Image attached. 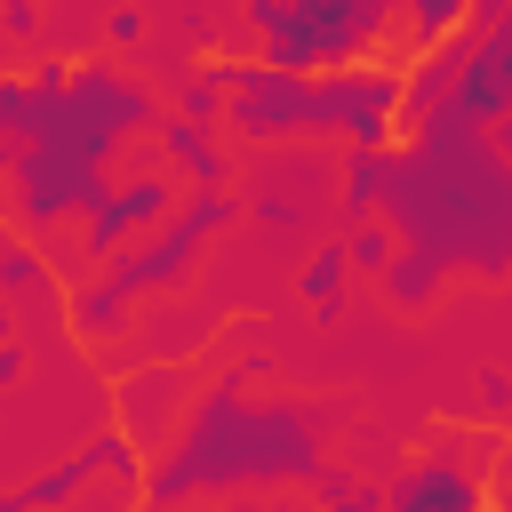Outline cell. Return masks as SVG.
<instances>
[{
  "label": "cell",
  "mask_w": 512,
  "mask_h": 512,
  "mask_svg": "<svg viewBox=\"0 0 512 512\" xmlns=\"http://www.w3.org/2000/svg\"><path fill=\"white\" fill-rule=\"evenodd\" d=\"M376 216L400 232V248L432 256L440 272L504 280L512 168L496 152V128H472L456 112L408 120V152H384V200H376Z\"/></svg>",
  "instance_id": "obj_1"
},
{
  "label": "cell",
  "mask_w": 512,
  "mask_h": 512,
  "mask_svg": "<svg viewBox=\"0 0 512 512\" xmlns=\"http://www.w3.org/2000/svg\"><path fill=\"white\" fill-rule=\"evenodd\" d=\"M328 464V416L304 400H248L240 376H216L200 400L160 440V464L144 472L136 496L184 504V496H240V488H280L312 480Z\"/></svg>",
  "instance_id": "obj_2"
},
{
  "label": "cell",
  "mask_w": 512,
  "mask_h": 512,
  "mask_svg": "<svg viewBox=\"0 0 512 512\" xmlns=\"http://www.w3.org/2000/svg\"><path fill=\"white\" fill-rule=\"evenodd\" d=\"M240 216V200H232V184H192V200H176L152 232H136L128 240V256L112 248L96 272L112 280V288H128V296H160V288H184L192 280V264H200V248L224 232Z\"/></svg>",
  "instance_id": "obj_3"
},
{
  "label": "cell",
  "mask_w": 512,
  "mask_h": 512,
  "mask_svg": "<svg viewBox=\"0 0 512 512\" xmlns=\"http://www.w3.org/2000/svg\"><path fill=\"white\" fill-rule=\"evenodd\" d=\"M216 128H232L240 144H288L312 136V72H280V64H224V112Z\"/></svg>",
  "instance_id": "obj_4"
},
{
  "label": "cell",
  "mask_w": 512,
  "mask_h": 512,
  "mask_svg": "<svg viewBox=\"0 0 512 512\" xmlns=\"http://www.w3.org/2000/svg\"><path fill=\"white\" fill-rule=\"evenodd\" d=\"M184 192H176V176H128V184H104L72 224H80V256H64V272L80 280V272H96L112 248H128L136 232H152L168 208H176Z\"/></svg>",
  "instance_id": "obj_5"
},
{
  "label": "cell",
  "mask_w": 512,
  "mask_h": 512,
  "mask_svg": "<svg viewBox=\"0 0 512 512\" xmlns=\"http://www.w3.org/2000/svg\"><path fill=\"white\" fill-rule=\"evenodd\" d=\"M440 112H456V120H472V128H496V120L512 112V32H504V16L456 32V64H448Z\"/></svg>",
  "instance_id": "obj_6"
},
{
  "label": "cell",
  "mask_w": 512,
  "mask_h": 512,
  "mask_svg": "<svg viewBox=\"0 0 512 512\" xmlns=\"http://www.w3.org/2000/svg\"><path fill=\"white\" fill-rule=\"evenodd\" d=\"M488 448H496V424H488L480 440H440V448H424V456L384 488V504H392V512H480L488 488H480V472H464V456H488Z\"/></svg>",
  "instance_id": "obj_7"
},
{
  "label": "cell",
  "mask_w": 512,
  "mask_h": 512,
  "mask_svg": "<svg viewBox=\"0 0 512 512\" xmlns=\"http://www.w3.org/2000/svg\"><path fill=\"white\" fill-rule=\"evenodd\" d=\"M328 96H336L344 144H392L400 136V64H376V56L328 64Z\"/></svg>",
  "instance_id": "obj_8"
},
{
  "label": "cell",
  "mask_w": 512,
  "mask_h": 512,
  "mask_svg": "<svg viewBox=\"0 0 512 512\" xmlns=\"http://www.w3.org/2000/svg\"><path fill=\"white\" fill-rule=\"evenodd\" d=\"M96 472H120L128 488H144V472H136V440H128L120 424H112V432H96V440H88L80 456H64V464L32 472L24 488H8V496H0V512H24V504H72V496H80V488H88Z\"/></svg>",
  "instance_id": "obj_9"
},
{
  "label": "cell",
  "mask_w": 512,
  "mask_h": 512,
  "mask_svg": "<svg viewBox=\"0 0 512 512\" xmlns=\"http://www.w3.org/2000/svg\"><path fill=\"white\" fill-rule=\"evenodd\" d=\"M184 400H192V376H184V368H144V376L120 384V432H128L136 448H160L168 424L184 416Z\"/></svg>",
  "instance_id": "obj_10"
},
{
  "label": "cell",
  "mask_w": 512,
  "mask_h": 512,
  "mask_svg": "<svg viewBox=\"0 0 512 512\" xmlns=\"http://www.w3.org/2000/svg\"><path fill=\"white\" fill-rule=\"evenodd\" d=\"M152 136L168 152V168L184 184H232V152L216 144V120H184V112H152Z\"/></svg>",
  "instance_id": "obj_11"
},
{
  "label": "cell",
  "mask_w": 512,
  "mask_h": 512,
  "mask_svg": "<svg viewBox=\"0 0 512 512\" xmlns=\"http://www.w3.org/2000/svg\"><path fill=\"white\" fill-rule=\"evenodd\" d=\"M64 320H72V336H88V344H112V336L136 320V296H128V288H112V280L96 272V280H72V296H64Z\"/></svg>",
  "instance_id": "obj_12"
},
{
  "label": "cell",
  "mask_w": 512,
  "mask_h": 512,
  "mask_svg": "<svg viewBox=\"0 0 512 512\" xmlns=\"http://www.w3.org/2000/svg\"><path fill=\"white\" fill-rule=\"evenodd\" d=\"M376 280H384V304H392V312H408V320H416V312H432V304H440V288H448V272H440L432 256H416V248H392V264H384Z\"/></svg>",
  "instance_id": "obj_13"
},
{
  "label": "cell",
  "mask_w": 512,
  "mask_h": 512,
  "mask_svg": "<svg viewBox=\"0 0 512 512\" xmlns=\"http://www.w3.org/2000/svg\"><path fill=\"white\" fill-rule=\"evenodd\" d=\"M344 288H352V264H344V248H336V240H320V248L296 264V296H304V312L336 320V312H344Z\"/></svg>",
  "instance_id": "obj_14"
},
{
  "label": "cell",
  "mask_w": 512,
  "mask_h": 512,
  "mask_svg": "<svg viewBox=\"0 0 512 512\" xmlns=\"http://www.w3.org/2000/svg\"><path fill=\"white\" fill-rule=\"evenodd\" d=\"M384 152L392 144H344V216H376V200H384Z\"/></svg>",
  "instance_id": "obj_15"
},
{
  "label": "cell",
  "mask_w": 512,
  "mask_h": 512,
  "mask_svg": "<svg viewBox=\"0 0 512 512\" xmlns=\"http://www.w3.org/2000/svg\"><path fill=\"white\" fill-rule=\"evenodd\" d=\"M464 16H472V0H400L408 56H416V48H440V40H456V32H464Z\"/></svg>",
  "instance_id": "obj_16"
},
{
  "label": "cell",
  "mask_w": 512,
  "mask_h": 512,
  "mask_svg": "<svg viewBox=\"0 0 512 512\" xmlns=\"http://www.w3.org/2000/svg\"><path fill=\"white\" fill-rule=\"evenodd\" d=\"M336 248H344V264H352V272H368V280H376V272L392 264V248H400V232H392L384 216H352V232H344Z\"/></svg>",
  "instance_id": "obj_17"
},
{
  "label": "cell",
  "mask_w": 512,
  "mask_h": 512,
  "mask_svg": "<svg viewBox=\"0 0 512 512\" xmlns=\"http://www.w3.org/2000/svg\"><path fill=\"white\" fill-rule=\"evenodd\" d=\"M48 288V256L24 232H0V296H40Z\"/></svg>",
  "instance_id": "obj_18"
},
{
  "label": "cell",
  "mask_w": 512,
  "mask_h": 512,
  "mask_svg": "<svg viewBox=\"0 0 512 512\" xmlns=\"http://www.w3.org/2000/svg\"><path fill=\"white\" fill-rule=\"evenodd\" d=\"M224 64H232V56H208V64L184 72V88H176V112H184V120H216V112H224Z\"/></svg>",
  "instance_id": "obj_19"
},
{
  "label": "cell",
  "mask_w": 512,
  "mask_h": 512,
  "mask_svg": "<svg viewBox=\"0 0 512 512\" xmlns=\"http://www.w3.org/2000/svg\"><path fill=\"white\" fill-rule=\"evenodd\" d=\"M32 112H40V96H32V72H0V136H32Z\"/></svg>",
  "instance_id": "obj_20"
},
{
  "label": "cell",
  "mask_w": 512,
  "mask_h": 512,
  "mask_svg": "<svg viewBox=\"0 0 512 512\" xmlns=\"http://www.w3.org/2000/svg\"><path fill=\"white\" fill-rule=\"evenodd\" d=\"M0 32L8 40H32L40 32V0H0Z\"/></svg>",
  "instance_id": "obj_21"
},
{
  "label": "cell",
  "mask_w": 512,
  "mask_h": 512,
  "mask_svg": "<svg viewBox=\"0 0 512 512\" xmlns=\"http://www.w3.org/2000/svg\"><path fill=\"white\" fill-rule=\"evenodd\" d=\"M104 40H112V48H136V40H144V8H112V16H104Z\"/></svg>",
  "instance_id": "obj_22"
},
{
  "label": "cell",
  "mask_w": 512,
  "mask_h": 512,
  "mask_svg": "<svg viewBox=\"0 0 512 512\" xmlns=\"http://www.w3.org/2000/svg\"><path fill=\"white\" fill-rule=\"evenodd\" d=\"M248 208H256L264 224H280V232H296V224H304V208H296V200H280V192H256Z\"/></svg>",
  "instance_id": "obj_23"
},
{
  "label": "cell",
  "mask_w": 512,
  "mask_h": 512,
  "mask_svg": "<svg viewBox=\"0 0 512 512\" xmlns=\"http://www.w3.org/2000/svg\"><path fill=\"white\" fill-rule=\"evenodd\" d=\"M24 368H32L24 336H0V392H16V384H24Z\"/></svg>",
  "instance_id": "obj_24"
},
{
  "label": "cell",
  "mask_w": 512,
  "mask_h": 512,
  "mask_svg": "<svg viewBox=\"0 0 512 512\" xmlns=\"http://www.w3.org/2000/svg\"><path fill=\"white\" fill-rule=\"evenodd\" d=\"M480 408H488V424H504V376H496V368L480 376Z\"/></svg>",
  "instance_id": "obj_25"
},
{
  "label": "cell",
  "mask_w": 512,
  "mask_h": 512,
  "mask_svg": "<svg viewBox=\"0 0 512 512\" xmlns=\"http://www.w3.org/2000/svg\"><path fill=\"white\" fill-rule=\"evenodd\" d=\"M0 336H16V296H0Z\"/></svg>",
  "instance_id": "obj_26"
}]
</instances>
